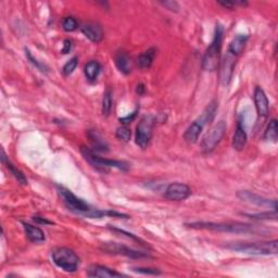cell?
Wrapping results in <instances>:
<instances>
[{
    "instance_id": "obj_29",
    "label": "cell",
    "mask_w": 278,
    "mask_h": 278,
    "mask_svg": "<svg viewBox=\"0 0 278 278\" xmlns=\"http://www.w3.org/2000/svg\"><path fill=\"white\" fill-rule=\"evenodd\" d=\"M62 27L66 32H74L75 29H78L79 23L73 16H67L64 17L62 21Z\"/></svg>"
},
{
    "instance_id": "obj_8",
    "label": "cell",
    "mask_w": 278,
    "mask_h": 278,
    "mask_svg": "<svg viewBox=\"0 0 278 278\" xmlns=\"http://www.w3.org/2000/svg\"><path fill=\"white\" fill-rule=\"evenodd\" d=\"M226 123L220 121L214 126L210 128V131L205 134L202 141H201V150L203 153H211L221 143L224 135L226 133Z\"/></svg>"
},
{
    "instance_id": "obj_34",
    "label": "cell",
    "mask_w": 278,
    "mask_h": 278,
    "mask_svg": "<svg viewBox=\"0 0 278 278\" xmlns=\"http://www.w3.org/2000/svg\"><path fill=\"white\" fill-rule=\"evenodd\" d=\"M112 230H113V232H115V233L122 234L123 236H126V237L131 238V239H132V240H134V241H137V242H139V244H140L141 246L147 247V245H146V242H145V241H143V240H141V239H140V238H138V237H136V236H135V235H133V234H129V233L125 232V230H122V229H119V228H112Z\"/></svg>"
},
{
    "instance_id": "obj_38",
    "label": "cell",
    "mask_w": 278,
    "mask_h": 278,
    "mask_svg": "<svg viewBox=\"0 0 278 278\" xmlns=\"http://www.w3.org/2000/svg\"><path fill=\"white\" fill-rule=\"evenodd\" d=\"M33 220L35 223L37 224H44V225H49V224H52V222L46 220L45 217H40V216H34Z\"/></svg>"
},
{
    "instance_id": "obj_9",
    "label": "cell",
    "mask_w": 278,
    "mask_h": 278,
    "mask_svg": "<svg viewBox=\"0 0 278 278\" xmlns=\"http://www.w3.org/2000/svg\"><path fill=\"white\" fill-rule=\"evenodd\" d=\"M100 249L106 253L111 254H117V256H124L131 259H145L150 258V256L146 252H141L134 250L132 248L127 246H124L122 244H117V242H103L100 247Z\"/></svg>"
},
{
    "instance_id": "obj_20",
    "label": "cell",
    "mask_w": 278,
    "mask_h": 278,
    "mask_svg": "<svg viewBox=\"0 0 278 278\" xmlns=\"http://www.w3.org/2000/svg\"><path fill=\"white\" fill-rule=\"evenodd\" d=\"M249 39V36L247 34H239L229 43L227 51L232 55L239 57L245 50V47L247 45V41Z\"/></svg>"
},
{
    "instance_id": "obj_26",
    "label": "cell",
    "mask_w": 278,
    "mask_h": 278,
    "mask_svg": "<svg viewBox=\"0 0 278 278\" xmlns=\"http://www.w3.org/2000/svg\"><path fill=\"white\" fill-rule=\"evenodd\" d=\"M112 106H113V99H112V92L111 90H106L103 93L102 98V105H101V112L104 116L110 115L112 111Z\"/></svg>"
},
{
    "instance_id": "obj_39",
    "label": "cell",
    "mask_w": 278,
    "mask_h": 278,
    "mask_svg": "<svg viewBox=\"0 0 278 278\" xmlns=\"http://www.w3.org/2000/svg\"><path fill=\"white\" fill-rule=\"evenodd\" d=\"M145 90H146L145 85L141 84V83H140V84L137 85V88H136V92H137V93L139 94V96H141V94L145 93Z\"/></svg>"
},
{
    "instance_id": "obj_25",
    "label": "cell",
    "mask_w": 278,
    "mask_h": 278,
    "mask_svg": "<svg viewBox=\"0 0 278 278\" xmlns=\"http://www.w3.org/2000/svg\"><path fill=\"white\" fill-rule=\"evenodd\" d=\"M100 71H101V66H100L99 62L90 61L84 68V74L88 81L94 82L98 79Z\"/></svg>"
},
{
    "instance_id": "obj_12",
    "label": "cell",
    "mask_w": 278,
    "mask_h": 278,
    "mask_svg": "<svg viewBox=\"0 0 278 278\" xmlns=\"http://www.w3.org/2000/svg\"><path fill=\"white\" fill-rule=\"evenodd\" d=\"M237 197L245 201V202H249L251 204H256L259 206H263V208H273V210H277V201L276 200H270L268 198H264L259 196L257 193H253L248 190H241L237 192Z\"/></svg>"
},
{
    "instance_id": "obj_24",
    "label": "cell",
    "mask_w": 278,
    "mask_h": 278,
    "mask_svg": "<svg viewBox=\"0 0 278 278\" xmlns=\"http://www.w3.org/2000/svg\"><path fill=\"white\" fill-rule=\"evenodd\" d=\"M156 55H157V49L153 48V47L146 50L137 58V66L143 70L149 69L152 66L153 61H155Z\"/></svg>"
},
{
    "instance_id": "obj_32",
    "label": "cell",
    "mask_w": 278,
    "mask_h": 278,
    "mask_svg": "<svg viewBox=\"0 0 278 278\" xmlns=\"http://www.w3.org/2000/svg\"><path fill=\"white\" fill-rule=\"evenodd\" d=\"M25 56H26V58H27V60L31 62L34 67H36L39 71H41V72H45V73H47V69L46 68V66L45 64H43L41 62H38L36 59H35L33 56H32V53H31V51H29L28 49H25Z\"/></svg>"
},
{
    "instance_id": "obj_36",
    "label": "cell",
    "mask_w": 278,
    "mask_h": 278,
    "mask_svg": "<svg viewBox=\"0 0 278 278\" xmlns=\"http://www.w3.org/2000/svg\"><path fill=\"white\" fill-rule=\"evenodd\" d=\"M137 112H138V109H136L134 112H132L131 114H128V115H126V116H124V117H121L120 122H121L122 124H124V125H127V124L132 123V122L135 120V117L137 116Z\"/></svg>"
},
{
    "instance_id": "obj_21",
    "label": "cell",
    "mask_w": 278,
    "mask_h": 278,
    "mask_svg": "<svg viewBox=\"0 0 278 278\" xmlns=\"http://www.w3.org/2000/svg\"><path fill=\"white\" fill-rule=\"evenodd\" d=\"M22 225L24 227V232L29 241L35 242V244H39V242L45 241L46 237L43 229H40L39 227L34 226L32 224H28V223H22Z\"/></svg>"
},
{
    "instance_id": "obj_17",
    "label": "cell",
    "mask_w": 278,
    "mask_h": 278,
    "mask_svg": "<svg viewBox=\"0 0 278 278\" xmlns=\"http://www.w3.org/2000/svg\"><path fill=\"white\" fill-rule=\"evenodd\" d=\"M87 137L90 138L91 144L93 148V151L96 150L98 152H108L109 151V144L106 140L94 129H88Z\"/></svg>"
},
{
    "instance_id": "obj_15",
    "label": "cell",
    "mask_w": 278,
    "mask_h": 278,
    "mask_svg": "<svg viewBox=\"0 0 278 278\" xmlns=\"http://www.w3.org/2000/svg\"><path fill=\"white\" fill-rule=\"evenodd\" d=\"M87 276L90 277H97V278H109V277H123L125 276L122 273H119L115 270H112L110 268H106L103 265H92L87 270Z\"/></svg>"
},
{
    "instance_id": "obj_3",
    "label": "cell",
    "mask_w": 278,
    "mask_h": 278,
    "mask_svg": "<svg viewBox=\"0 0 278 278\" xmlns=\"http://www.w3.org/2000/svg\"><path fill=\"white\" fill-rule=\"evenodd\" d=\"M81 153L83 158L85 159V161L90 163L94 170H97L100 173H109L112 168L123 171V172H127L129 169L128 163H126L125 161H119V160H111L99 157L93 149L86 146L81 147Z\"/></svg>"
},
{
    "instance_id": "obj_30",
    "label": "cell",
    "mask_w": 278,
    "mask_h": 278,
    "mask_svg": "<svg viewBox=\"0 0 278 278\" xmlns=\"http://www.w3.org/2000/svg\"><path fill=\"white\" fill-rule=\"evenodd\" d=\"M115 135L117 139L124 141V143H127L132 137V131L126 125H123L116 129Z\"/></svg>"
},
{
    "instance_id": "obj_13",
    "label": "cell",
    "mask_w": 278,
    "mask_h": 278,
    "mask_svg": "<svg viewBox=\"0 0 278 278\" xmlns=\"http://www.w3.org/2000/svg\"><path fill=\"white\" fill-rule=\"evenodd\" d=\"M254 105L260 117H266L270 113V102L265 92L260 86H257L253 93Z\"/></svg>"
},
{
    "instance_id": "obj_16",
    "label": "cell",
    "mask_w": 278,
    "mask_h": 278,
    "mask_svg": "<svg viewBox=\"0 0 278 278\" xmlns=\"http://www.w3.org/2000/svg\"><path fill=\"white\" fill-rule=\"evenodd\" d=\"M247 140H248V136L246 133V129L244 125H242L241 120H238L235 134L233 136V143H232L233 148L237 151L244 150L247 145Z\"/></svg>"
},
{
    "instance_id": "obj_37",
    "label": "cell",
    "mask_w": 278,
    "mask_h": 278,
    "mask_svg": "<svg viewBox=\"0 0 278 278\" xmlns=\"http://www.w3.org/2000/svg\"><path fill=\"white\" fill-rule=\"evenodd\" d=\"M71 50H72V41L70 39H66L63 41V48H62V53L67 55Z\"/></svg>"
},
{
    "instance_id": "obj_27",
    "label": "cell",
    "mask_w": 278,
    "mask_h": 278,
    "mask_svg": "<svg viewBox=\"0 0 278 278\" xmlns=\"http://www.w3.org/2000/svg\"><path fill=\"white\" fill-rule=\"evenodd\" d=\"M277 120L273 119L271 120L268 128L265 129V133H264V139L268 140V141H272V143H276L277 141Z\"/></svg>"
},
{
    "instance_id": "obj_14",
    "label": "cell",
    "mask_w": 278,
    "mask_h": 278,
    "mask_svg": "<svg viewBox=\"0 0 278 278\" xmlns=\"http://www.w3.org/2000/svg\"><path fill=\"white\" fill-rule=\"evenodd\" d=\"M81 31L84 34L86 38L90 39L93 43H100L103 39L102 27L98 23L94 22H85L81 25Z\"/></svg>"
},
{
    "instance_id": "obj_18",
    "label": "cell",
    "mask_w": 278,
    "mask_h": 278,
    "mask_svg": "<svg viewBox=\"0 0 278 278\" xmlns=\"http://www.w3.org/2000/svg\"><path fill=\"white\" fill-rule=\"evenodd\" d=\"M217 109H218L217 100H212V101L205 106V109L203 110L202 113H201V115L198 117L197 121L203 127L205 125H208V124H210L213 120H214Z\"/></svg>"
},
{
    "instance_id": "obj_2",
    "label": "cell",
    "mask_w": 278,
    "mask_h": 278,
    "mask_svg": "<svg viewBox=\"0 0 278 278\" xmlns=\"http://www.w3.org/2000/svg\"><path fill=\"white\" fill-rule=\"evenodd\" d=\"M186 226L193 229H206L214 230L220 233H233V234H263L265 230L251 224L245 223H212V222H196L186 224Z\"/></svg>"
},
{
    "instance_id": "obj_23",
    "label": "cell",
    "mask_w": 278,
    "mask_h": 278,
    "mask_svg": "<svg viewBox=\"0 0 278 278\" xmlns=\"http://www.w3.org/2000/svg\"><path fill=\"white\" fill-rule=\"evenodd\" d=\"M1 161L4 164V167L8 169L9 172L13 175V177L17 181V183H20L21 185H27V179L25 177V175L9 161V159L7 158V156H5L3 149H1Z\"/></svg>"
},
{
    "instance_id": "obj_5",
    "label": "cell",
    "mask_w": 278,
    "mask_h": 278,
    "mask_svg": "<svg viewBox=\"0 0 278 278\" xmlns=\"http://www.w3.org/2000/svg\"><path fill=\"white\" fill-rule=\"evenodd\" d=\"M224 37V27L221 24H216L214 37L212 43L206 49L202 58V68L205 71H215L221 63V51Z\"/></svg>"
},
{
    "instance_id": "obj_35",
    "label": "cell",
    "mask_w": 278,
    "mask_h": 278,
    "mask_svg": "<svg viewBox=\"0 0 278 278\" xmlns=\"http://www.w3.org/2000/svg\"><path fill=\"white\" fill-rule=\"evenodd\" d=\"M161 3L164 8H167L171 11H173V12H179L180 10V4L179 2L173 1V0H168V1H161Z\"/></svg>"
},
{
    "instance_id": "obj_6",
    "label": "cell",
    "mask_w": 278,
    "mask_h": 278,
    "mask_svg": "<svg viewBox=\"0 0 278 278\" xmlns=\"http://www.w3.org/2000/svg\"><path fill=\"white\" fill-rule=\"evenodd\" d=\"M52 261L59 269L68 273H73L79 269L80 258L72 249L62 247L57 248L51 253Z\"/></svg>"
},
{
    "instance_id": "obj_22",
    "label": "cell",
    "mask_w": 278,
    "mask_h": 278,
    "mask_svg": "<svg viewBox=\"0 0 278 278\" xmlns=\"http://www.w3.org/2000/svg\"><path fill=\"white\" fill-rule=\"evenodd\" d=\"M203 128L204 127L201 125V124L197 120H194L185 131L184 139L187 141L188 144L197 143V140L199 139V136H200L201 133H202Z\"/></svg>"
},
{
    "instance_id": "obj_4",
    "label": "cell",
    "mask_w": 278,
    "mask_h": 278,
    "mask_svg": "<svg viewBox=\"0 0 278 278\" xmlns=\"http://www.w3.org/2000/svg\"><path fill=\"white\" fill-rule=\"evenodd\" d=\"M225 248L250 256H274L277 254L278 241L275 239L264 242H229Z\"/></svg>"
},
{
    "instance_id": "obj_19",
    "label": "cell",
    "mask_w": 278,
    "mask_h": 278,
    "mask_svg": "<svg viewBox=\"0 0 278 278\" xmlns=\"http://www.w3.org/2000/svg\"><path fill=\"white\" fill-rule=\"evenodd\" d=\"M115 66L117 70L124 75H128L132 72V60L126 51H120L115 56Z\"/></svg>"
},
{
    "instance_id": "obj_11",
    "label": "cell",
    "mask_w": 278,
    "mask_h": 278,
    "mask_svg": "<svg viewBox=\"0 0 278 278\" xmlns=\"http://www.w3.org/2000/svg\"><path fill=\"white\" fill-rule=\"evenodd\" d=\"M237 58L238 57L232 55V53L228 51L226 52L225 57L223 58L220 69V79L224 86H228L230 81L233 79L234 69L236 66V61H237Z\"/></svg>"
},
{
    "instance_id": "obj_33",
    "label": "cell",
    "mask_w": 278,
    "mask_h": 278,
    "mask_svg": "<svg viewBox=\"0 0 278 278\" xmlns=\"http://www.w3.org/2000/svg\"><path fill=\"white\" fill-rule=\"evenodd\" d=\"M134 272L139 274H144V275H160L161 272L157 269H150V268H134L133 269Z\"/></svg>"
},
{
    "instance_id": "obj_7",
    "label": "cell",
    "mask_w": 278,
    "mask_h": 278,
    "mask_svg": "<svg viewBox=\"0 0 278 278\" xmlns=\"http://www.w3.org/2000/svg\"><path fill=\"white\" fill-rule=\"evenodd\" d=\"M156 119L153 115H145L141 117L137 127H136L135 141L141 149H146L149 146L152 138L153 127H155Z\"/></svg>"
},
{
    "instance_id": "obj_31",
    "label": "cell",
    "mask_w": 278,
    "mask_h": 278,
    "mask_svg": "<svg viewBox=\"0 0 278 278\" xmlns=\"http://www.w3.org/2000/svg\"><path fill=\"white\" fill-rule=\"evenodd\" d=\"M78 66H79V58L73 57L72 59H70V60L66 64H64L63 69H62V72L66 76H69L74 72L76 68H78Z\"/></svg>"
},
{
    "instance_id": "obj_10",
    "label": "cell",
    "mask_w": 278,
    "mask_h": 278,
    "mask_svg": "<svg viewBox=\"0 0 278 278\" xmlns=\"http://www.w3.org/2000/svg\"><path fill=\"white\" fill-rule=\"evenodd\" d=\"M191 189L183 183H171L165 189L164 197L170 201H184L190 197Z\"/></svg>"
},
{
    "instance_id": "obj_1",
    "label": "cell",
    "mask_w": 278,
    "mask_h": 278,
    "mask_svg": "<svg viewBox=\"0 0 278 278\" xmlns=\"http://www.w3.org/2000/svg\"><path fill=\"white\" fill-rule=\"evenodd\" d=\"M57 190H58L59 197L62 199L64 205H66L71 212H73L74 214L79 216L87 217V218H101L104 216L127 218V215L121 214V213L93 208V205L87 203L85 200L75 196L72 191L69 190L68 188L63 186H57Z\"/></svg>"
},
{
    "instance_id": "obj_28",
    "label": "cell",
    "mask_w": 278,
    "mask_h": 278,
    "mask_svg": "<svg viewBox=\"0 0 278 278\" xmlns=\"http://www.w3.org/2000/svg\"><path fill=\"white\" fill-rule=\"evenodd\" d=\"M242 215H245V216H248V217H250L252 218V220H257V221H260V220H276L277 218V210H273L272 212L268 211V212H262V213H252V214H250V213H242Z\"/></svg>"
}]
</instances>
